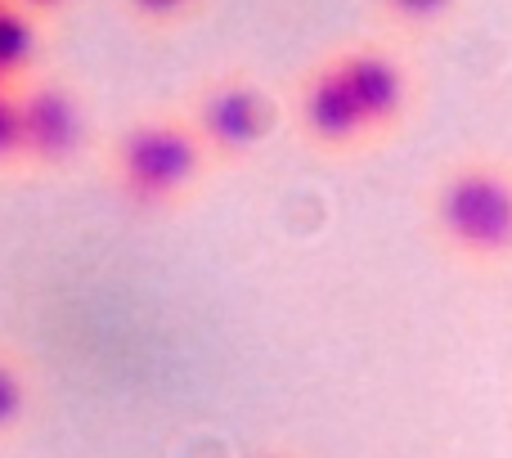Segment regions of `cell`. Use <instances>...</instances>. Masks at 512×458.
I'll return each mask as SVG.
<instances>
[{
  "label": "cell",
  "instance_id": "obj_1",
  "mask_svg": "<svg viewBox=\"0 0 512 458\" xmlns=\"http://www.w3.org/2000/svg\"><path fill=\"white\" fill-rule=\"evenodd\" d=\"M436 252L463 274L495 279L512 270V158L463 149L441 162L423 198Z\"/></svg>",
  "mask_w": 512,
  "mask_h": 458
},
{
  "label": "cell",
  "instance_id": "obj_6",
  "mask_svg": "<svg viewBox=\"0 0 512 458\" xmlns=\"http://www.w3.org/2000/svg\"><path fill=\"white\" fill-rule=\"evenodd\" d=\"M18 113H23V158L36 167H63L86 144V113L59 81L27 86L18 95Z\"/></svg>",
  "mask_w": 512,
  "mask_h": 458
},
{
  "label": "cell",
  "instance_id": "obj_5",
  "mask_svg": "<svg viewBox=\"0 0 512 458\" xmlns=\"http://www.w3.org/2000/svg\"><path fill=\"white\" fill-rule=\"evenodd\" d=\"M194 131L216 158H252L274 131V99L248 77H221L198 95Z\"/></svg>",
  "mask_w": 512,
  "mask_h": 458
},
{
  "label": "cell",
  "instance_id": "obj_3",
  "mask_svg": "<svg viewBox=\"0 0 512 458\" xmlns=\"http://www.w3.org/2000/svg\"><path fill=\"white\" fill-rule=\"evenodd\" d=\"M333 59L342 68L346 86H351L355 104H360L364 122H369L373 140H396L418 108L414 63L387 41H351L342 50H333Z\"/></svg>",
  "mask_w": 512,
  "mask_h": 458
},
{
  "label": "cell",
  "instance_id": "obj_7",
  "mask_svg": "<svg viewBox=\"0 0 512 458\" xmlns=\"http://www.w3.org/2000/svg\"><path fill=\"white\" fill-rule=\"evenodd\" d=\"M468 0H373L378 18L396 36H436L463 14Z\"/></svg>",
  "mask_w": 512,
  "mask_h": 458
},
{
  "label": "cell",
  "instance_id": "obj_2",
  "mask_svg": "<svg viewBox=\"0 0 512 458\" xmlns=\"http://www.w3.org/2000/svg\"><path fill=\"white\" fill-rule=\"evenodd\" d=\"M207 162V144L198 131L171 117H153V122H135L131 131L117 135L113 167L117 185L144 207H162L180 198L198 180Z\"/></svg>",
  "mask_w": 512,
  "mask_h": 458
},
{
  "label": "cell",
  "instance_id": "obj_10",
  "mask_svg": "<svg viewBox=\"0 0 512 458\" xmlns=\"http://www.w3.org/2000/svg\"><path fill=\"white\" fill-rule=\"evenodd\" d=\"M23 405H27L23 373H18L14 360H5V355H0V432H9V427L23 418Z\"/></svg>",
  "mask_w": 512,
  "mask_h": 458
},
{
  "label": "cell",
  "instance_id": "obj_13",
  "mask_svg": "<svg viewBox=\"0 0 512 458\" xmlns=\"http://www.w3.org/2000/svg\"><path fill=\"white\" fill-rule=\"evenodd\" d=\"M9 86V77H5V68H0V90H5Z\"/></svg>",
  "mask_w": 512,
  "mask_h": 458
},
{
  "label": "cell",
  "instance_id": "obj_11",
  "mask_svg": "<svg viewBox=\"0 0 512 458\" xmlns=\"http://www.w3.org/2000/svg\"><path fill=\"white\" fill-rule=\"evenodd\" d=\"M126 5H131L144 23H171V18H180L194 0H126Z\"/></svg>",
  "mask_w": 512,
  "mask_h": 458
},
{
  "label": "cell",
  "instance_id": "obj_8",
  "mask_svg": "<svg viewBox=\"0 0 512 458\" xmlns=\"http://www.w3.org/2000/svg\"><path fill=\"white\" fill-rule=\"evenodd\" d=\"M36 18L32 9L14 5V0H0V68L5 77H18L27 63L36 59Z\"/></svg>",
  "mask_w": 512,
  "mask_h": 458
},
{
  "label": "cell",
  "instance_id": "obj_4",
  "mask_svg": "<svg viewBox=\"0 0 512 458\" xmlns=\"http://www.w3.org/2000/svg\"><path fill=\"white\" fill-rule=\"evenodd\" d=\"M292 117H297L301 140L319 153L351 158V153L378 149V140H373L369 122H364L360 104H355V95H351V86H346L333 54L315 59L301 72L297 95H292Z\"/></svg>",
  "mask_w": 512,
  "mask_h": 458
},
{
  "label": "cell",
  "instance_id": "obj_14",
  "mask_svg": "<svg viewBox=\"0 0 512 458\" xmlns=\"http://www.w3.org/2000/svg\"><path fill=\"white\" fill-rule=\"evenodd\" d=\"M256 458H288V454H256Z\"/></svg>",
  "mask_w": 512,
  "mask_h": 458
},
{
  "label": "cell",
  "instance_id": "obj_12",
  "mask_svg": "<svg viewBox=\"0 0 512 458\" xmlns=\"http://www.w3.org/2000/svg\"><path fill=\"white\" fill-rule=\"evenodd\" d=\"M14 5L32 9V14H45V9H59V5H63V0H14Z\"/></svg>",
  "mask_w": 512,
  "mask_h": 458
},
{
  "label": "cell",
  "instance_id": "obj_9",
  "mask_svg": "<svg viewBox=\"0 0 512 458\" xmlns=\"http://www.w3.org/2000/svg\"><path fill=\"white\" fill-rule=\"evenodd\" d=\"M23 158V113H18V95L0 90V167Z\"/></svg>",
  "mask_w": 512,
  "mask_h": 458
}]
</instances>
